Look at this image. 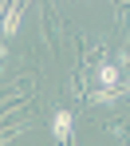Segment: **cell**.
<instances>
[{"label":"cell","instance_id":"obj_1","mask_svg":"<svg viewBox=\"0 0 130 146\" xmlns=\"http://www.w3.org/2000/svg\"><path fill=\"white\" fill-rule=\"evenodd\" d=\"M51 138L55 146H71V138H75V111L71 107L51 111Z\"/></svg>","mask_w":130,"mask_h":146},{"label":"cell","instance_id":"obj_2","mask_svg":"<svg viewBox=\"0 0 130 146\" xmlns=\"http://www.w3.org/2000/svg\"><path fill=\"white\" fill-rule=\"evenodd\" d=\"M20 20H24V4H8L4 8V20H0V44L20 32Z\"/></svg>","mask_w":130,"mask_h":146},{"label":"cell","instance_id":"obj_3","mask_svg":"<svg viewBox=\"0 0 130 146\" xmlns=\"http://www.w3.org/2000/svg\"><path fill=\"white\" fill-rule=\"evenodd\" d=\"M32 122H36V119H32V115H24L16 126H4V130H0V146H4V142H12V138H16V134H24V130H32Z\"/></svg>","mask_w":130,"mask_h":146},{"label":"cell","instance_id":"obj_4","mask_svg":"<svg viewBox=\"0 0 130 146\" xmlns=\"http://www.w3.org/2000/svg\"><path fill=\"white\" fill-rule=\"evenodd\" d=\"M4 8H8V4H0V20H4Z\"/></svg>","mask_w":130,"mask_h":146}]
</instances>
